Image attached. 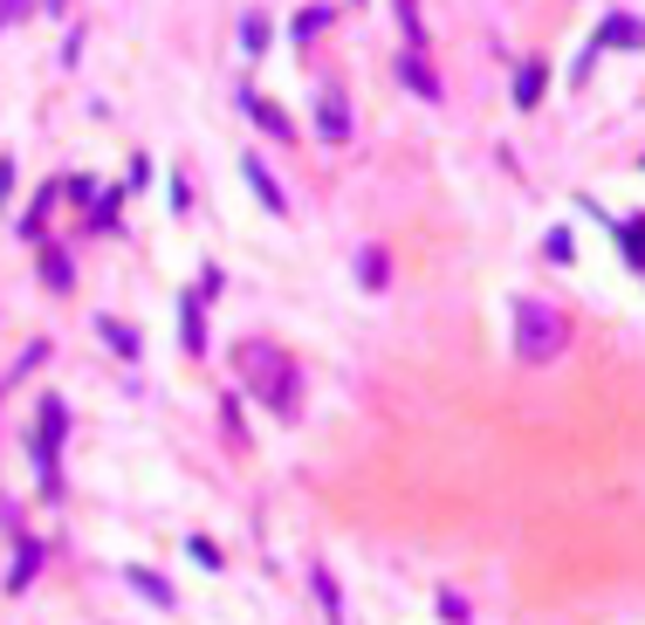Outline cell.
<instances>
[{"instance_id": "cell-4", "label": "cell", "mask_w": 645, "mask_h": 625, "mask_svg": "<svg viewBox=\"0 0 645 625\" xmlns=\"http://www.w3.org/2000/svg\"><path fill=\"white\" fill-rule=\"evenodd\" d=\"M240 179L255 186V200H261V207H268L275 220H289V200H281V186L268 179V166H261V159H240Z\"/></svg>"}, {"instance_id": "cell-21", "label": "cell", "mask_w": 645, "mask_h": 625, "mask_svg": "<svg viewBox=\"0 0 645 625\" xmlns=\"http://www.w3.org/2000/svg\"><path fill=\"white\" fill-rule=\"evenodd\" d=\"M186 550H192V564H214V571H220V550H214V543H207V536H192V543H186Z\"/></svg>"}, {"instance_id": "cell-1", "label": "cell", "mask_w": 645, "mask_h": 625, "mask_svg": "<svg viewBox=\"0 0 645 625\" xmlns=\"http://www.w3.org/2000/svg\"><path fill=\"white\" fill-rule=\"evenodd\" d=\"M515 350H522V365H543L563 350V317L549 302H529V296L515 302Z\"/></svg>"}, {"instance_id": "cell-19", "label": "cell", "mask_w": 645, "mask_h": 625, "mask_svg": "<svg viewBox=\"0 0 645 625\" xmlns=\"http://www.w3.org/2000/svg\"><path fill=\"white\" fill-rule=\"evenodd\" d=\"M322 28H330V8H302L296 14V42H309V34H322Z\"/></svg>"}, {"instance_id": "cell-7", "label": "cell", "mask_w": 645, "mask_h": 625, "mask_svg": "<svg viewBox=\"0 0 645 625\" xmlns=\"http://www.w3.org/2000/svg\"><path fill=\"white\" fill-rule=\"evenodd\" d=\"M591 49H645V28H638L632 14H612V21L597 28V42H591Z\"/></svg>"}, {"instance_id": "cell-2", "label": "cell", "mask_w": 645, "mask_h": 625, "mask_svg": "<svg viewBox=\"0 0 645 625\" xmlns=\"http://www.w3.org/2000/svg\"><path fill=\"white\" fill-rule=\"evenodd\" d=\"M240 365H248V371H261V378H248V385H255V393H261V399H268L281 419L296 413V385H289V365H281V350L248 344V350H240Z\"/></svg>"}, {"instance_id": "cell-5", "label": "cell", "mask_w": 645, "mask_h": 625, "mask_svg": "<svg viewBox=\"0 0 645 625\" xmlns=\"http://www.w3.org/2000/svg\"><path fill=\"white\" fill-rule=\"evenodd\" d=\"M316 131L330 138V145H344V138H350V110H344V97H337V90H322V97H316Z\"/></svg>"}, {"instance_id": "cell-11", "label": "cell", "mask_w": 645, "mask_h": 625, "mask_svg": "<svg viewBox=\"0 0 645 625\" xmlns=\"http://www.w3.org/2000/svg\"><path fill=\"white\" fill-rule=\"evenodd\" d=\"M309 584H316V605H322V618H330V625H350V618H344V598H337V577L316 564V571H309Z\"/></svg>"}, {"instance_id": "cell-13", "label": "cell", "mask_w": 645, "mask_h": 625, "mask_svg": "<svg viewBox=\"0 0 645 625\" xmlns=\"http://www.w3.org/2000/svg\"><path fill=\"white\" fill-rule=\"evenodd\" d=\"M97 337L117 350V358H138V337L125 330V317H97Z\"/></svg>"}, {"instance_id": "cell-17", "label": "cell", "mask_w": 645, "mask_h": 625, "mask_svg": "<svg viewBox=\"0 0 645 625\" xmlns=\"http://www.w3.org/2000/svg\"><path fill=\"white\" fill-rule=\"evenodd\" d=\"M42 282H49V289H69V282H76V276H69V255H62V248H49V255H42Z\"/></svg>"}, {"instance_id": "cell-9", "label": "cell", "mask_w": 645, "mask_h": 625, "mask_svg": "<svg viewBox=\"0 0 645 625\" xmlns=\"http://www.w3.org/2000/svg\"><path fill=\"white\" fill-rule=\"evenodd\" d=\"M268 42H275L268 14H261V8H248V14H240V56H268Z\"/></svg>"}, {"instance_id": "cell-18", "label": "cell", "mask_w": 645, "mask_h": 625, "mask_svg": "<svg viewBox=\"0 0 645 625\" xmlns=\"http://www.w3.org/2000/svg\"><path fill=\"white\" fill-rule=\"evenodd\" d=\"M357 282H365V289H378V282H385V255H378V248L357 255Z\"/></svg>"}, {"instance_id": "cell-14", "label": "cell", "mask_w": 645, "mask_h": 625, "mask_svg": "<svg viewBox=\"0 0 645 625\" xmlns=\"http://www.w3.org/2000/svg\"><path fill=\"white\" fill-rule=\"evenodd\" d=\"M240 103H248V117H255L261 131H275V138H289V117H281V110H275L268 97H240Z\"/></svg>"}, {"instance_id": "cell-10", "label": "cell", "mask_w": 645, "mask_h": 625, "mask_svg": "<svg viewBox=\"0 0 645 625\" xmlns=\"http://www.w3.org/2000/svg\"><path fill=\"white\" fill-rule=\"evenodd\" d=\"M42 550H49V543H34V536H21V550H14V571H8V592H28V577L42 571Z\"/></svg>"}, {"instance_id": "cell-3", "label": "cell", "mask_w": 645, "mask_h": 625, "mask_svg": "<svg viewBox=\"0 0 645 625\" xmlns=\"http://www.w3.org/2000/svg\"><path fill=\"white\" fill-rule=\"evenodd\" d=\"M34 426H42V440H34V454H42V467H49V482H56V447H62V426H69V406L49 393L42 399V413H34Z\"/></svg>"}, {"instance_id": "cell-6", "label": "cell", "mask_w": 645, "mask_h": 625, "mask_svg": "<svg viewBox=\"0 0 645 625\" xmlns=\"http://www.w3.org/2000/svg\"><path fill=\"white\" fill-rule=\"evenodd\" d=\"M125 584H131V592H138L145 605H158V612H172V605H179V598H172V584L158 577V571H145V564H131V571H125Z\"/></svg>"}, {"instance_id": "cell-22", "label": "cell", "mask_w": 645, "mask_h": 625, "mask_svg": "<svg viewBox=\"0 0 645 625\" xmlns=\"http://www.w3.org/2000/svg\"><path fill=\"white\" fill-rule=\"evenodd\" d=\"M543 248H549V261H570V234L549 227V241H543Z\"/></svg>"}, {"instance_id": "cell-12", "label": "cell", "mask_w": 645, "mask_h": 625, "mask_svg": "<svg viewBox=\"0 0 645 625\" xmlns=\"http://www.w3.org/2000/svg\"><path fill=\"white\" fill-rule=\"evenodd\" d=\"M398 8V28H406V56H419L426 49V21H419V0H391Z\"/></svg>"}, {"instance_id": "cell-15", "label": "cell", "mask_w": 645, "mask_h": 625, "mask_svg": "<svg viewBox=\"0 0 645 625\" xmlns=\"http://www.w3.org/2000/svg\"><path fill=\"white\" fill-rule=\"evenodd\" d=\"M179 337H186V350L207 344V330H199V296H179Z\"/></svg>"}, {"instance_id": "cell-16", "label": "cell", "mask_w": 645, "mask_h": 625, "mask_svg": "<svg viewBox=\"0 0 645 625\" xmlns=\"http://www.w3.org/2000/svg\"><path fill=\"white\" fill-rule=\"evenodd\" d=\"M398 69H406V83H413V90H419L426 103H439V83H433V76H426V62H419V56H406V62H398Z\"/></svg>"}, {"instance_id": "cell-20", "label": "cell", "mask_w": 645, "mask_h": 625, "mask_svg": "<svg viewBox=\"0 0 645 625\" xmlns=\"http://www.w3.org/2000/svg\"><path fill=\"white\" fill-rule=\"evenodd\" d=\"M117 207H125V192H103V200L90 207V227H110V220H117Z\"/></svg>"}, {"instance_id": "cell-8", "label": "cell", "mask_w": 645, "mask_h": 625, "mask_svg": "<svg viewBox=\"0 0 645 625\" xmlns=\"http://www.w3.org/2000/svg\"><path fill=\"white\" fill-rule=\"evenodd\" d=\"M543 90H549V69H543V62H522V69H515V110H536Z\"/></svg>"}]
</instances>
